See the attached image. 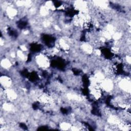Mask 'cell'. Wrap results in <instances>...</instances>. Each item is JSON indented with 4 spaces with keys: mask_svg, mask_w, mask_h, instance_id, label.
Listing matches in <instances>:
<instances>
[{
    "mask_svg": "<svg viewBox=\"0 0 131 131\" xmlns=\"http://www.w3.org/2000/svg\"><path fill=\"white\" fill-rule=\"evenodd\" d=\"M1 86L5 88L8 89L12 87L13 82L11 78L7 75H3L1 77Z\"/></svg>",
    "mask_w": 131,
    "mask_h": 131,
    "instance_id": "cell-1",
    "label": "cell"
}]
</instances>
